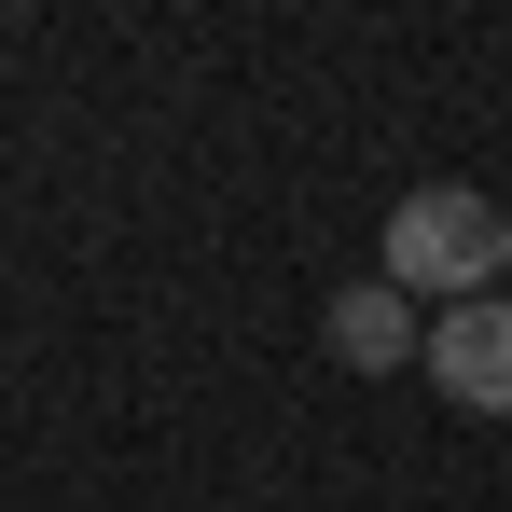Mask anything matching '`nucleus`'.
I'll return each instance as SVG.
<instances>
[{
	"mask_svg": "<svg viewBox=\"0 0 512 512\" xmlns=\"http://www.w3.org/2000/svg\"><path fill=\"white\" fill-rule=\"evenodd\" d=\"M512 263V222L471 194V180H429L388 208V291H429V305H485Z\"/></svg>",
	"mask_w": 512,
	"mask_h": 512,
	"instance_id": "nucleus-1",
	"label": "nucleus"
},
{
	"mask_svg": "<svg viewBox=\"0 0 512 512\" xmlns=\"http://www.w3.org/2000/svg\"><path fill=\"white\" fill-rule=\"evenodd\" d=\"M416 360H429V388H443L457 416H512V291H485V305H443Z\"/></svg>",
	"mask_w": 512,
	"mask_h": 512,
	"instance_id": "nucleus-2",
	"label": "nucleus"
},
{
	"mask_svg": "<svg viewBox=\"0 0 512 512\" xmlns=\"http://www.w3.org/2000/svg\"><path fill=\"white\" fill-rule=\"evenodd\" d=\"M319 333H333V360H346V374H388V360H416V346H429V319H416V291H388V277H346Z\"/></svg>",
	"mask_w": 512,
	"mask_h": 512,
	"instance_id": "nucleus-3",
	"label": "nucleus"
}]
</instances>
